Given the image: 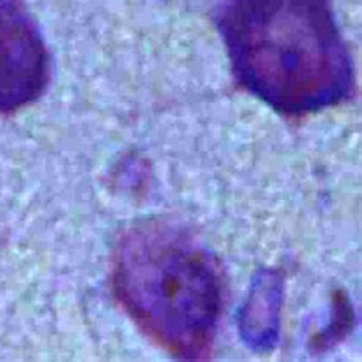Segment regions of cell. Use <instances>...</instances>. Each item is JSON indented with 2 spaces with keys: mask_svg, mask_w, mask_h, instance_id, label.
Listing matches in <instances>:
<instances>
[{
  "mask_svg": "<svg viewBox=\"0 0 362 362\" xmlns=\"http://www.w3.org/2000/svg\"><path fill=\"white\" fill-rule=\"evenodd\" d=\"M214 21L235 81L281 115L351 95L354 64L330 0H222Z\"/></svg>",
  "mask_w": 362,
  "mask_h": 362,
  "instance_id": "1",
  "label": "cell"
},
{
  "mask_svg": "<svg viewBox=\"0 0 362 362\" xmlns=\"http://www.w3.org/2000/svg\"><path fill=\"white\" fill-rule=\"evenodd\" d=\"M112 291L144 335L187 361L211 355L223 303L216 257L177 223L148 218L115 245Z\"/></svg>",
  "mask_w": 362,
  "mask_h": 362,
  "instance_id": "2",
  "label": "cell"
},
{
  "mask_svg": "<svg viewBox=\"0 0 362 362\" xmlns=\"http://www.w3.org/2000/svg\"><path fill=\"white\" fill-rule=\"evenodd\" d=\"M49 71V52L22 0H0V113L39 100Z\"/></svg>",
  "mask_w": 362,
  "mask_h": 362,
  "instance_id": "3",
  "label": "cell"
},
{
  "mask_svg": "<svg viewBox=\"0 0 362 362\" xmlns=\"http://www.w3.org/2000/svg\"><path fill=\"white\" fill-rule=\"evenodd\" d=\"M283 284L280 271L260 269L242 306L239 315L242 339L259 354L271 351L279 342Z\"/></svg>",
  "mask_w": 362,
  "mask_h": 362,
  "instance_id": "4",
  "label": "cell"
},
{
  "mask_svg": "<svg viewBox=\"0 0 362 362\" xmlns=\"http://www.w3.org/2000/svg\"><path fill=\"white\" fill-rule=\"evenodd\" d=\"M355 312L351 308V303L344 291H335L332 295V306H330V320L327 326L310 341V350L313 354H322L332 347L339 344L341 341L349 335L354 329Z\"/></svg>",
  "mask_w": 362,
  "mask_h": 362,
  "instance_id": "5",
  "label": "cell"
}]
</instances>
